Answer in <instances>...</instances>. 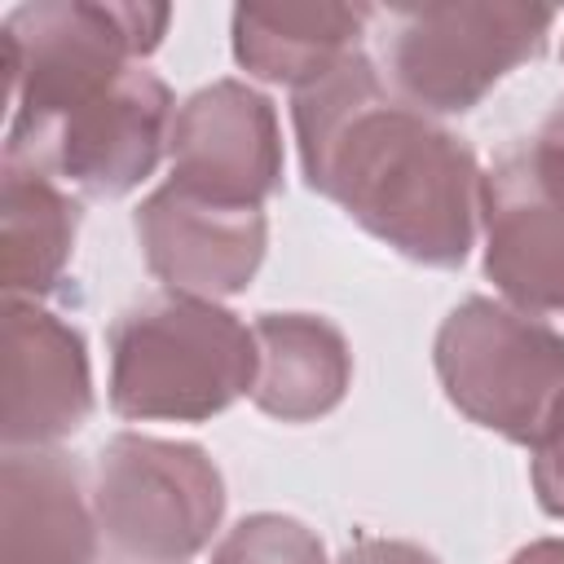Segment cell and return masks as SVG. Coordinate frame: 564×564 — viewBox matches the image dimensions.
<instances>
[{
	"instance_id": "3957f363",
	"label": "cell",
	"mask_w": 564,
	"mask_h": 564,
	"mask_svg": "<svg viewBox=\"0 0 564 564\" xmlns=\"http://www.w3.org/2000/svg\"><path fill=\"white\" fill-rule=\"evenodd\" d=\"M167 4H93L35 0L9 9L4 35V150L35 141L44 128L93 101L128 66L150 57L167 35Z\"/></svg>"
},
{
	"instance_id": "9a60e30c",
	"label": "cell",
	"mask_w": 564,
	"mask_h": 564,
	"mask_svg": "<svg viewBox=\"0 0 564 564\" xmlns=\"http://www.w3.org/2000/svg\"><path fill=\"white\" fill-rule=\"evenodd\" d=\"M79 203L44 172L4 163L0 194V256H4V291L22 300L48 295L75 251Z\"/></svg>"
},
{
	"instance_id": "d6986e66",
	"label": "cell",
	"mask_w": 564,
	"mask_h": 564,
	"mask_svg": "<svg viewBox=\"0 0 564 564\" xmlns=\"http://www.w3.org/2000/svg\"><path fill=\"white\" fill-rule=\"evenodd\" d=\"M511 564H564V538H538L511 555Z\"/></svg>"
},
{
	"instance_id": "30bf717a",
	"label": "cell",
	"mask_w": 564,
	"mask_h": 564,
	"mask_svg": "<svg viewBox=\"0 0 564 564\" xmlns=\"http://www.w3.org/2000/svg\"><path fill=\"white\" fill-rule=\"evenodd\" d=\"M132 229L145 269L167 291L198 300H225L247 291L269 247L264 207L207 203L176 189L172 181L141 198Z\"/></svg>"
},
{
	"instance_id": "ffe728a7",
	"label": "cell",
	"mask_w": 564,
	"mask_h": 564,
	"mask_svg": "<svg viewBox=\"0 0 564 564\" xmlns=\"http://www.w3.org/2000/svg\"><path fill=\"white\" fill-rule=\"evenodd\" d=\"M546 128H551V132H555V137H560V141H564V106H560V110H551V115H546Z\"/></svg>"
},
{
	"instance_id": "6da1fadb",
	"label": "cell",
	"mask_w": 564,
	"mask_h": 564,
	"mask_svg": "<svg viewBox=\"0 0 564 564\" xmlns=\"http://www.w3.org/2000/svg\"><path fill=\"white\" fill-rule=\"evenodd\" d=\"M291 128L308 189L370 238L427 269H458L471 256L485 203L471 145L401 101L366 53L295 88Z\"/></svg>"
},
{
	"instance_id": "2e32d148",
	"label": "cell",
	"mask_w": 564,
	"mask_h": 564,
	"mask_svg": "<svg viewBox=\"0 0 564 564\" xmlns=\"http://www.w3.org/2000/svg\"><path fill=\"white\" fill-rule=\"evenodd\" d=\"M207 564H326V551L308 524L295 516L260 511L238 520L216 546Z\"/></svg>"
},
{
	"instance_id": "ba28073f",
	"label": "cell",
	"mask_w": 564,
	"mask_h": 564,
	"mask_svg": "<svg viewBox=\"0 0 564 564\" xmlns=\"http://www.w3.org/2000/svg\"><path fill=\"white\" fill-rule=\"evenodd\" d=\"M172 119V88L137 62L35 141L4 150V163L44 172L62 189H79L88 198H123L167 154Z\"/></svg>"
},
{
	"instance_id": "8992f818",
	"label": "cell",
	"mask_w": 564,
	"mask_h": 564,
	"mask_svg": "<svg viewBox=\"0 0 564 564\" xmlns=\"http://www.w3.org/2000/svg\"><path fill=\"white\" fill-rule=\"evenodd\" d=\"M88 494L106 546L132 564H189L225 516V480L207 449L141 432L97 449Z\"/></svg>"
},
{
	"instance_id": "ac0fdd59",
	"label": "cell",
	"mask_w": 564,
	"mask_h": 564,
	"mask_svg": "<svg viewBox=\"0 0 564 564\" xmlns=\"http://www.w3.org/2000/svg\"><path fill=\"white\" fill-rule=\"evenodd\" d=\"M335 564H436V555L397 538H357L352 546H344Z\"/></svg>"
},
{
	"instance_id": "8fae6325",
	"label": "cell",
	"mask_w": 564,
	"mask_h": 564,
	"mask_svg": "<svg viewBox=\"0 0 564 564\" xmlns=\"http://www.w3.org/2000/svg\"><path fill=\"white\" fill-rule=\"evenodd\" d=\"M93 414L84 335L40 300L4 304V449H57Z\"/></svg>"
},
{
	"instance_id": "5bb4252c",
	"label": "cell",
	"mask_w": 564,
	"mask_h": 564,
	"mask_svg": "<svg viewBox=\"0 0 564 564\" xmlns=\"http://www.w3.org/2000/svg\"><path fill=\"white\" fill-rule=\"evenodd\" d=\"M370 9L361 4H238L234 62L291 93L361 53Z\"/></svg>"
},
{
	"instance_id": "9c48e42d",
	"label": "cell",
	"mask_w": 564,
	"mask_h": 564,
	"mask_svg": "<svg viewBox=\"0 0 564 564\" xmlns=\"http://www.w3.org/2000/svg\"><path fill=\"white\" fill-rule=\"evenodd\" d=\"M172 185L225 203L264 207L282 189V128L264 93L242 79H216L176 106L167 141Z\"/></svg>"
},
{
	"instance_id": "5b68a950",
	"label": "cell",
	"mask_w": 564,
	"mask_h": 564,
	"mask_svg": "<svg viewBox=\"0 0 564 564\" xmlns=\"http://www.w3.org/2000/svg\"><path fill=\"white\" fill-rule=\"evenodd\" d=\"M432 366L449 405L516 445H533L564 401V330L507 300L454 304L436 330Z\"/></svg>"
},
{
	"instance_id": "e0dca14e",
	"label": "cell",
	"mask_w": 564,
	"mask_h": 564,
	"mask_svg": "<svg viewBox=\"0 0 564 564\" xmlns=\"http://www.w3.org/2000/svg\"><path fill=\"white\" fill-rule=\"evenodd\" d=\"M529 480L542 511L564 520V401L542 427V436L529 445Z\"/></svg>"
},
{
	"instance_id": "277c9868",
	"label": "cell",
	"mask_w": 564,
	"mask_h": 564,
	"mask_svg": "<svg viewBox=\"0 0 564 564\" xmlns=\"http://www.w3.org/2000/svg\"><path fill=\"white\" fill-rule=\"evenodd\" d=\"M555 18L551 4L524 0L392 9L383 35L388 84L432 119L467 115L494 93V84L546 48Z\"/></svg>"
},
{
	"instance_id": "7a4b0ae2",
	"label": "cell",
	"mask_w": 564,
	"mask_h": 564,
	"mask_svg": "<svg viewBox=\"0 0 564 564\" xmlns=\"http://www.w3.org/2000/svg\"><path fill=\"white\" fill-rule=\"evenodd\" d=\"M106 348L110 410L132 423H203L256 383L251 326L198 295H145L115 317Z\"/></svg>"
},
{
	"instance_id": "7c38bea8",
	"label": "cell",
	"mask_w": 564,
	"mask_h": 564,
	"mask_svg": "<svg viewBox=\"0 0 564 564\" xmlns=\"http://www.w3.org/2000/svg\"><path fill=\"white\" fill-rule=\"evenodd\" d=\"M97 538L88 480L62 449H4L0 564H97Z\"/></svg>"
},
{
	"instance_id": "4fadbf2b",
	"label": "cell",
	"mask_w": 564,
	"mask_h": 564,
	"mask_svg": "<svg viewBox=\"0 0 564 564\" xmlns=\"http://www.w3.org/2000/svg\"><path fill=\"white\" fill-rule=\"evenodd\" d=\"M251 401L278 423H313L330 414L352 383V352L335 322L317 313H260Z\"/></svg>"
},
{
	"instance_id": "52a82bcc",
	"label": "cell",
	"mask_w": 564,
	"mask_h": 564,
	"mask_svg": "<svg viewBox=\"0 0 564 564\" xmlns=\"http://www.w3.org/2000/svg\"><path fill=\"white\" fill-rule=\"evenodd\" d=\"M485 278L533 317H564V141L542 123L485 172Z\"/></svg>"
}]
</instances>
